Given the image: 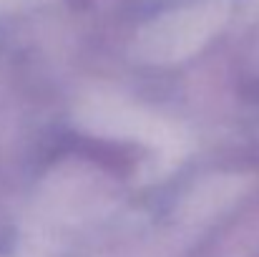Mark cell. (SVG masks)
<instances>
[{"instance_id": "cell-1", "label": "cell", "mask_w": 259, "mask_h": 257, "mask_svg": "<svg viewBox=\"0 0 259 257\" xmlns=\"http://www.w3.org/2000/svg\"><path fill=\"white\" fill-rule=\"evenodd\" d=\"M227 20V3L224 0H199L161 18L151 20L139 41L136 51L144 61L151 63H174L184 61L196 53Z\"/></svg>"}, {"instance_id": "cell-2", "label": "cell", "mask_w": 259, "mask_h": 257, "mask_svg": "<svg viewBox=\"0 0 259 257\" xmlns=\"http://www.w3.org/2000/svg\"><path fill=\"white\" fill-rule=\"evenodd\" d=\"M83 121L93 126V131L101 134H116V136H139L144 141L159 144L164 136V126L156 124L151 116H141L136 108L121 106V103H93L83 114Z\"/></svg>"}]
</instances>
